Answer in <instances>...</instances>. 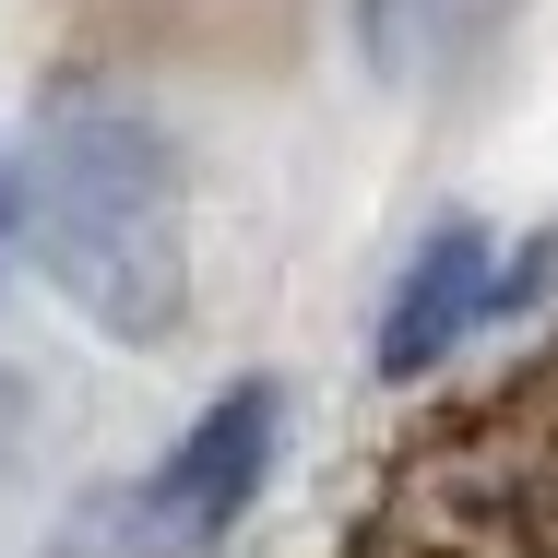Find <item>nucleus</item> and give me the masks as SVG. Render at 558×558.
<instances>
[{
  "label": "nucleus",
  "instance_id": "nucleus-1",
  "mask_svg": "<svg viewBox=\"0 0 558 558\" xmlns=\"http://www.w3.org/2000/svg\"><path fill=\"white\" fill-rule=\"evenodd\" d=\"M24 191H36V262L72 298V322L108 344H167L191 310V203H179V143L131 84H48L36 143H24Z\"/></svg>",
  "mask_w": 558,
  "mask_h": 558
},
{
  "label": "nucleus",
  "instance_id": "nucleus-2",
  "mask_svg": "<svg viewBox=\"0 0 558 558\" xmlns=\"http://www.w3.org/2000/svg\"><path fill=\"white\" fill-rule=\"evenodd\" d=\"M356 558H558V344L499 368L440 416H416L368 511Z\"/></svg>",
  "mask_w": 558,
  "mask_h": 558
},
{
  "label": "nucleus",
  "instance_id": "nucleus-3",
  "mask_svg": "<svg viewBox=\"0 0 558 558\" xmlns=\"http://www.w3.org/2000/svg\"><path fill=\"white\" fill-rule=\"evenodd\" d=\"M274 451H286V392L274 380H238L215 392L167 463L143 475V499H131V523H143V558H215L238 523H250V499H262V475H274Z\"/></svg>",
  "mask_w": 558,
  "mask_h": 558
},
{
  "label": "nucleus",
  "instance_id": "nucleus-4",
  "mask_svg": "<svg viewBox=\"0 0 558 558\" xmlns=\"http://www.w3.org/2000/svg\"><path fill=\"white\" fill-rule=\"evenodd\" d=\"M499 322V226L451 215L428 226L416 250H404V274H392V298H380V333H368V368L380 380H428L440 356Z\"/></svg>",
  "mask_w": 558,
  "mask_h": 558
},
{
  "label": "nucleus",
  "instance_id": "nucleus-5",
  "mask_svg": "<svg viewBox=\"0 0 558 558\" xmlns=\"http://www.w3.org/2000/svg\"><path fill=\"white\" fill-rule=\"evenodd\" d=\"M463 12L475 0H356V60L380 84H428L451 60V36H463Z\"/></svg>",
  "mask_w": 558,
  "mask_h": 558
},
{
  "label": "nucleus",
  "instance_id": "nucleus-6",
  "mask_svg": "<svg viewBox=\"0 0 558 558\" xmlns=\"http://www.w3.org/2000/svg\"><path fill=\"white\" fill-rule=\"evenodd\" d=\"M24 226H36V191H24V155H0V274H12Z\"/></svg>",
  "mask_w": 558,
  "mask_h": 558
}]
</instances>
